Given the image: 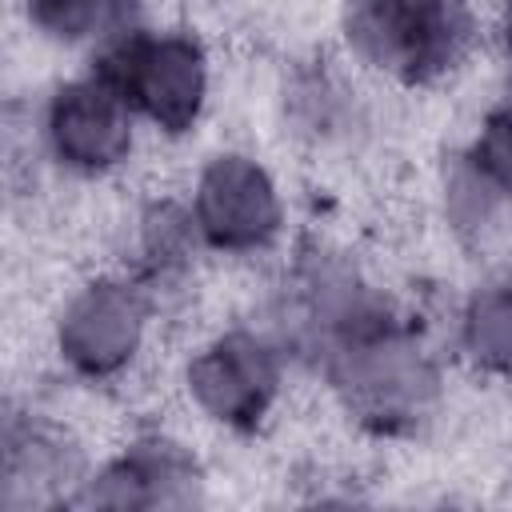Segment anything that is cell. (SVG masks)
Returning a JSON list of instances; mask_svg holds the SVG:
<instances>
[{
    "label": "cell",
    "mask_w": 512,
    "mask_h": 512,
    "mask_svg": "<svg viewBox=\"0 0 512 512\" xmlns=\"http://www.w3.org/2000/svg\"><path fill=\"white\" fill-rule=\"evenodd\" d=\"M156 316L160 312L136 276L100 272L60 304L52 320L56 360L84 384H112L140 360Z\"/></svg>",
    "instance_id": "4"
},
{
    "label": "cell",
    "mask_w": 512,
    "mask_h": 512,
    "mask_svg": "<svg viewBox=\"0 0 512 512\" xmlns=\"http://www.w3.org/2000/svg\"><path fill=\"white\" fill-rule=\"evenodd\" d=\"M496 36H500V52H504V64L512 68V0H500V20H496Z\"/></svg>",
    "instance_id": "15"
},
{
    "label": "cell",
    "mask_w": 512,
    "mask_h": 512,
    "mask_svg": "<svg viewBox=\"0 0 512 512\" xmlns=\"http://www.w3.org/2000/svg\"><path fill=\"white\" fill-rule=\"evenodd\" d=\"M88 68L116 84L140 124L168 140L200 128L212 100V56L192 28H156L140 0H116L88 44Z\"/></svg>",
    "instance_id": "1"
},
{
    "label": "cell",
    "mask_w": 512,
    "mask_h": 512,
    "mask_svg": "<svg viewBox=\"0 0 512 512\" xmlns=\"http://www.w3.org/2000/svg\"><path fill=\"white\" fill-rule=\"evenodd\" d=\"M288 128L312 148H348L364 132V104L328 68H300L284 92Z\"/></svg>",
    "instance_id": "10"
},
{
    "label": "cell",
    "mask_w": 512,
    "mask_h": 512,
    "mask_svg": "<svg viewBox=\"0 0 512 512\" xmlns=\"http://www.w3.org/2000/svg\"><path fill=\"white\" fill-rule=\"evenodd\" d=\"M188 208L204 248L224 260L268 256L288 228V208L276 172L244 148H216L200 160Z\"/></svg>",
    "instance_id": "5"
},
{
    "label": "cell",
    "mask_w": 512,
    "mask_h": 512,
    "mask_svg": "<svg viewBox=\"0 0 512 512\" xmlns=\"http://www.w3.org/2000/svg\"><path fill=\"white\" fill-rule=\"evenodd\" d=\"M508 212L512 208L476 176V168L464 156H452V164L444 168V216L452 232L472 248L488 244L504 228Z\"/></svg>",
    "instance_id": "12"
},
{
    "label": "cell",
    "mask_w": 512,
    "mask_h": 512,
    "mask_svg": "<svg viewBox=\"0 0 512 512\" xmlns=\"http://www.w3.org/2000/svg\"><path fill=\"white\" fill-rule=\"evenodd\" d=\"M140 116L116 84L84 68L60 80L40 108V152L68 176L100 180L120 172L136 152Z\"/></svg>",
    "instance_id": "6"
},
{
    "label": "cell",
    "mask_w": 512,
    "mask_h": 512,
    "mask_svg": "<svg viewBox=\"0 0 512 512\" xmlns=\"http://www.w3.org/2000/svg\"><path fill=\"white\" fill-rule=\"evenodd\" d=\"M204 488V464L184 440L168 432H136L120 452L92 468L76 508L176 512L204 504Z\"/></svg>",
    "instance_id": "7"
},
{
    "label": "cell",
    "mask_w": 512,
    "mask_h": 512,
    "mask_svg": "<svg viewBox=\"0 0 512 512\" xmlns=\"http://www.w3.org/2000/svg\"><path fill=\"white\" fill-rule=\"evenodd\" d=\"M456 348L476 372L512 380V268H496L464 292Z\"/></svg>",
    "instance_id": "11"
},
{
    "label": "cell",
    "mask_w": 512,
    "mask_h": 512,
    "mask_svg": "<svg viewBox=\"0 0 512 512\" xmlns=\"http://www.w3.org/2000/svg\"><path fill=\"white\" fill-rule=\"evenodd\" d=\"M204 240L200 228L192 220L188 200L176 196H152L136 208L132 220V240H128V276H136V284L152 296L156 312H164L168 304H176L204 256Z\"/></svg>",
    "instance_id": "9"
},
{
    "label": "cell",
    "mask_w": 512,
    "mask_h": 512,
    "mask_svg": "<svg viewBox=\"0 0 512 512\" xmlns=\"http://www.w3.org/2000/svg\"><path fill=\"white\" fill-rule=\"evenodd\" d=\"M288 352L256 324H232L200 340L184 360V396L216 428L252 436L268 424L284 392Z\"/></svg>",
    "instance_id": "3"
},
{
    "label": "cell",
    "mask_w": 512,
    "mask_h": 512,
    "mask_svg": "<svg viewBox=\"0 0 512 512\" xmlns=\"http://www.w3.org/2000/svg\"><path fill=\"white\" fill-rule=\"evenodd\" d=\"M476 176L512 208V92L500 96L476 124V136L460 152Z\"/></svg>",
    "instance_id": "14"
},
{
    "label": "cell",
    "mask_w": 512,
    "mask_h": 512,
    "mask_svg": "<svg viewBox=\"0 0 512 512\" xmlns=\"http://www.w3.org/2000/svg\"><path fill=\"white\" fill-rule=\"evenodd\" d=\"M92 468L84 444L68 424L40 408H8L4 416V468L0 504L4 512L76 508Z\"/></svg>",
    "instance_id": "8"
},
{
    "label": "cell",
    "mask_w": 512,
    "mask_h": 512,
    "mask_svg": "<svg viewBox=\"0 0 512 512\" xmlns=\"http://www.w3.org/2000/svg\"><path fill=\"white\" fill-rule=\"evenodd\" d=\"M340 36L360 68L400 88H432L476 44L468 0H340Z\"/></svg>",
    "instance_id": "2"
},
{
    "label": "cell",
    "mask_w": 512,
    "mask_h": 512,
    "mask_svg": "<svg viewBox=\"0 0 512 512\" xmlns=\"http://www.w3.org/2000/svg\"><path fill=\"white\" fill-rule=\"evenodd\" d=\"M116 0H20L28 28L60 48H88L108 24Z\"/></svg>",
    "instance_id": "13"
}]
</instances>
